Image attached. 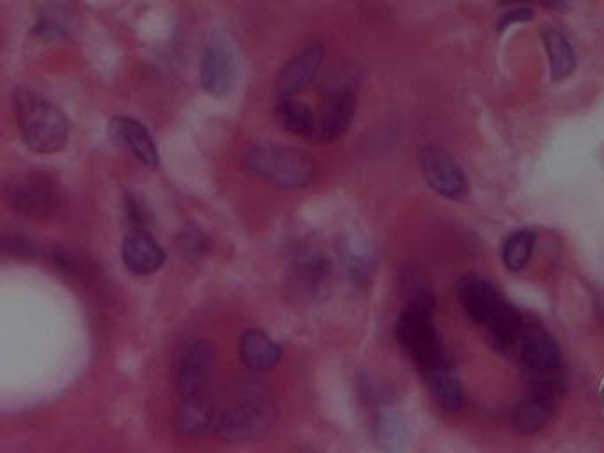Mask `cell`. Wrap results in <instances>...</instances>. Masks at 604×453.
I'll return each instance as SVG.
<instances>
[{
	"mask_svg": "<svg viewBox=\"0 0 604 453\" xmlns=\"http://www.w3.org/2000/svg\"><path fill=\"white\" fill-rule=\"evenodd\" d=\"M52 261H54L55 268L62 271V273H68V275H71L77 269L75 259L68 252L61 250V248H55L54 252H52Z\"/></svg>",
	"mask_w": 604,
	"mask_h": 453,
	"instance_id": "31",
	"label": "cell"
},
{
	"mask_svg": "<svg viewBox=\"0 0 604 453\" xmlns=\"http://www.w3.org/2000/svg\"><path fill=\"white\" fill-rule=\"evenodd\" d=\"M55 15H57V13L41 16V22H39L38 27H36V31H38L43 38H61V34L64 32V24H62L61 18Z\"/></svg>",
	"mask_w": 604,
	"mask_h": 453,
	"instance_id": "29",
	"label": "cell"
},
{
	"mask_svg": "<svg viewBox=\"0 0 604 453\" xmlns=\"http://www.w3.org/2000/svg\"><path fill=\"white\" fill-rule=\"evenodd\" d=\"M15 112L22 140L34 153H57L66 146L70 123L55 103L22 89L15 96Z\"/></svg>",
	"mask_w": 604,
	"mask_h": 453,
	"instance_id": "1",
	"label": "cell"
},
{
	"mask_svg": "<svg viewBox=\"0 0 604 453\" xmlns=\"http://www.w3.org/2000/svg\"><path fill=\"white\" fill-rule=\"evenodd\" d=\"M420 165L429 186L447 199H461L468 192L465 172L456 160L440 147H426L420 154Z\"/></svg>",
	"mask_w": 604,
	"mask_h": 453,
	"instance_id": "7",
	"label": "cell"
},
{
	"mask_svg": "<svg viewBox=\"0 0 604 453\" xmlns=\"http://www.w3.org/2000/svg\"><path fill=\"white\" fill-rule=\"evenodd\" d=\"M238 353L243 365L256 372H266L279 365L282 349L268 333L248 330L241 335Z\"/></svg>",
	"mask_w": 604,
	"mask_h": 453,
	"instance_id": "16",
	"label": "cell"
},
{
	"mask_svg": "<svg viewBox=\"0 0 604 453\" xmlns=\"http://www.w3.org/2000/svg\"><path fill=\"white\" fill-rule=\"evenodd\" d=\"M275 117L287 133H293L296 137L312 139L318 135L319 124L316 123V117L307 105H303L302 101H296L293 98L280 100L279 105L275 108Z\"/></svg>",
	"mask_w": 604,
	"mask_h": 453,
	"instance_id": "19",
	"label": "cell"
},
{
	"mask_svg": "<svg viewBox=\"0 0 604 453\" xmlns=\"http://www.w3.org/2000/svg\"><path fill=\"white\" fill-rule=\"evenodd\" d=\"M551 415V393L535 392V395L523 400L514 415L512 425L518 432L532 434L541 429L550 420Z\"/></svg>",
	"mask_w": 604,
	"mask_h": 453,
	"instance_id": "21",
	"label": "cell"
},
{
	"mask_svg": "<svg viewBox=\"0 0 604 453\" xmlns=\"http://www.w3.org/2000/svg\"><path fill=\"white\" fill-rule=\"evenodd\" d=\"M355 110H357L355 91L349 85H335L323 107L318 126V139L323 142L341 139L355 117Z\"/></svg>",
	"mask_w": 604,
	"mask_h": 453,
	"instance_id": "11",
	"label": "cell"
},
{
	"mask_svg": "<svg viewBox=\"0 0 604 453\" xmlns=\"http://www.w3.org/2000/svg\"><path fill=\"white\" fill-rule=\"evenodd\" d=\"M395 338L424 374L447 363L434 328L433 308L406 305L395 324Z\"/></svg>",
	"mask_w": 604,
	"mask_h": 453,
	"instance_id": "3",
	"label": "cell"
},
{
	"mask_svg": "<svg viewBox=\"0 0 604 453\" xmlns=\"http://www.w3.org/2000/svg\"><path fill=\"white\" fill-rule=\"evenodd\" d=\"M2 248H4V254L9 255L27 257V255L34 254V245H32L31 239L24 238V236H18V234L6 236V238H4V243H2Z\"/></svg>",
	"mask_w": 604,
	"mask_h": 453,
	"instance_id": "28",
	"label": "cell"
},
{
	"mask_svg": "<svg viewBox=\"0 0 604 453\" xmlns=\"http://www.w3.org/2000/svg\"><path fill=\"white\" fill-rule=\"evenodd\" d=\"M109 135L114 144L130 151L149 169H156L160 165V153L155 140L151 137L148 128L139 121H135L132 117H114L109 123Z\"/></svg>",
	"mask_w": 604,
	"mask_h": 453,
	"instance_id": "10",
	"label": "cell"
},
{
	"mask_svg": "<svg viewBox=\"0 0 604 453\" xmlns=\"http://www.w3.org/2000/svg\"><path fill=\"white\" fill-rule=\"evenodd\" d=\"M124 266L133 275L146 277L162 268L165 252L146 229H133L124 236L121 246Z\"/></svg>",
	"mask_w": 604,
	"mask_h": 453,
	"instance_id": "14",
	"label": "cell"
},
{
	"mask_svg": "<svg viewBox=\"0 0 604 453\" xmlns=\"http://www.w3.org/2000/svg\"><path fill=\"white\" fill-rule=\"evenodd\" d=\"M342 259L348 268L349 275L355 282H365L369 277V268H371V257H367L362 246L355 241H348L342 248Z\"/></svg>",
	"mask_w": 604,
	"mask_h": 453,
	"instance_id": "24",
	"label": "cell"
},
{
	"mask_svg": "<svg viewBox=\"0 0 604 453\" xmlns=\"http://www.w3.org/2000/svg\"><path fill=\"white\" fill-rule=\"evenodd\" d=\"M8 197L13 208L39 222L54 215L59 204V192L54 179L41 172L16 176L8 185Z\"/></svg>",
	"mask_w": 604,
	"mask_h": 453,
	"instance_id": "5",
	"label": "cell"
},
{
	"mask_svg": "<svg viewBox=\"0 0 604 453\" xmlns=\"http://www.w3.org/2000/svg\"><path fill=\"white\" fill-rule=\"evenodd\" d=\"M486 326H488L491 344L498 347V349H509V347L514 346L516 342H519V338L525 331V324H523L521 315L507 301L500 305V308L496 310Z\"/></svg>",
	"mask_w": 604,
	"mask_h": 453,
	"instance_id": "20",
	"label": "cell"
},
{
	"mask_svg": "<svg viewBox=\"0 0 604 453\" xmlns=\"http://www.w3.org/2000/svg\"><path fill=\"white\" fill-rule=\"evenodd\" d=\"M323 61H325V48L319 43H314L303 48L300 54L287 62L275 80V93L280 100L295 98L296 94L305 91L310 82H314V78L318 77Z\"/></svg>",
	"mask_w": 604,
	"mask_h": 453,
	"instance_id": "8",
	"label": "cell"
},
{
	"mask_svg": "<svg viewBox=\"0 0 604 453\" xmlns=\"http://www.w3.org/2000/svg\"><path fill=\"white\" fill-rule=\"evenodd\" d=\"M431 384V390H433L434 399L438 400V404L443 409H449V411H457L461 409L465 404V393L461 384L457 381V377L450 372L449 365L445 363L438 369L431 370L429 374H426Z\"/></svg>",
	"mask_w": 604,
	"mask_h": 453,
	"instance_id": "22",
	"label": "cell"
},
{
	"mask_svg": "<svg viewBox=\"0 0 604 453\" xmlns=\"http://www.w3.org/2000/svg\"><path fill=\"white\" fill-rule=\"evenodd\" d=\"M217 407L210 399L208 392L186 395L179 400L178 411H176V429L183 436H201L208 430L217 427Z\"/></svg>",
	"mask_w": 604,
	"mask_h": 453,
	"instance_id": "15",
	"label": "cell"
},
{
	"mask_svg": "<svg viewBox=\"0 0 604 453\" xmlns=\"http://www.w3.org/2000/svg\"><path fill=\"white\" fill-rule=\"evenodd\" d=\"M530 20H534V11L528 8V6H518V8L507 11V13L500 18V22H498V31L505 32L511 25L525 24V22H530Z\"/></svg>",
	"mask_w": 604,
	"mask_h": 453,
	"instance_id": "27",
	"label": "cell"
},
{
	"mask_svg": "<svg viewBox=\"0 0 604 453\" xmlns=\"http://www.w3.org/2000/svg\"><path fill=\"white\" fill-rule=\"evenodd\" d=\"M296 284L309 294L321 291L332 275L330 259L309 246H300L293 255Z\"/></svg>",
	"mask_w": 604,
	"mask_h": 453,
	"instance_id": "17",
	"label": "cell"
},
{
	"mask_svg": "<svg viewBox=\"0 0 604 453\" xmlns=\"http://www.w3.org/2000/svg\"><path fill=\"white\" fill-rule=\"evenodd\" d=\"M179 248L188 257H199L206 250V238L201 231L190 229L179 236Z\"/></svg>",
	"mask_w": 604,
	"mask_h": 453,
	"instance_id": "26",
	"label": "cell"
},
{
	"mask_svg": "<svg viewBox=\"0 0 604 453\" xmlns=\"http://www.w3.org/2000/svg\"><path fill=\"white\" fill-rule=\"evenodd\" d=\"M457 298L468 317L481 324H488L489 319L504 303L495 287L477 275H466L457 282Z\"/></svg>",
	"mask_w": 604,
	"mask_h": 453,
	"instance_id": "13",
	"label": "cell"
},
{
	"mask_svg": "<svg viewBox=\"0 0 604 453\" xmlns=\"http://www.w3.org/2000/svg\"><path fill=\"white\" fill-rule=\"evenodd\" d=\"M277 418V407L263 395H248L236 404L220 411L217 427L218 436L229 441H250L264 436L272 429Z\"/></svg>",
	"mask_w": 604,
	"mask_h": 453,
	"instance_id": "4",
	"label": "cell"
},
{
	"mask_svg": "<svg viewBox=\"0 0 604 453\" xmlns=\"http://www.w3.org/2000/svg\"><path fill=\"white\" fill-rule=\"evenodd\" d=\"M528 4H537L553 11H564L569 8L571 0H500V6H528Z\"/></svg>",
	"mask_w": 604,
	"mask_h": 453,
	"instance_id": "30",
	"label": "cell"
},
{
	"mask_svg": "<svg viewBox=\"0 0 604 453\" xmlns=\"http://www.w3.org/2000/svg\"><path fill=\"white\" fill-rule=\"evenodd\" d=\"M521 360L525 361L528 370L539 379V392L553 395L555 374L560 367V349L548 331L541 328H525L519 338Z\"/></svg>",
	"mask_w": 604,
	"mask_h": 453,
	"instance_id": "6",
	"label": "cell"
},
{
	"mask_svg": "<svg viewBox=\"0 0 604 453\" xmlns=\"http://www.w3.org/2000/svg\"><path fill=\"white\" fill-rule=\"evenodd\" d=\"M236 77V66L231 48L220 39L210 41L201 61V85L206 93L224 98L231 93Z\"/></svg>",
	"mask_w": 604,
	"mask_h": 453,
	"instance_id": "9",
	"label": "cell"
},
{
	"mask_svg": "<svg viewBox=\"0 0 604 453\" xmlns=\"http://www.w3.org/2000/svg\"><path fill=\"white\" fill-rule=\"evenodd\" d=\"M124 213H126V218L132 222L135 229H146L148 231L151 215H149L148 209L144 206V202H140L133 195H126L124 197Z\"/></svg>",
	"mask_w": 604,
	"mask_h": 453,
	"instance_id": "25",
	"label": "cell"
},
{
	"mask_svg": "<svg viewBox=\"0 0 604 453\" xmlns=\"http://www.w3.org/2000/svg\"><path fill=\"white\" fill-rule=\"evenodd\" d=\"M252 176L284 190H302L314 181L316 163L309 154L282 146H257L245 156Z\"/></svg>",
	"mask_w": 604,
	"mask_h": 453,
	"instance_id": "2",
	"label": "cell"
},
{
	"mask_svg": "<svg viewBox=\"0 0 604 453\" xmlns=\"http://www.w3.org/2000/svg\"><path fill=\"white\" fill-rule=\"evenodd\" d=\"M535 234L532 231H519L505 241L504 264L511 271H521L527 266L534 252Z\"/></svg>",
	"mask_w": 604,
	"mask_h": 453,
	"instance_id": "23",
	"label": "cell"
},
{
	"mask_svg": "<svg viewBox=\"0 0 604 453\" xmlns=\"http://www.w3.org/2000/svg\"><path fill=\"white\" fill-rule=\"evenodd\" d=\"M213 360H215V351L208 340H197L186 349L183 360L179 363V397L208 392L206 388L210 381Z\"/></svg>",
	"mask_w": 604,
	"mask_h": 453,
	"instance_id": "12",
	"label": "cell"
},
{
	"mask_svg": "<svg viewBox=\"0 0 604 453\" xmlns=\"http://www.w3.org/2000/svg\"><path fill=\"white\" fill-rule=\"evenodd\" d=\"M544 48L550 59V73L553 82H564L576 70V52L566 32L550 27L543 34Z\"/></svg>",
	"mask_w": 604,
	"mask_h": 453,
	"instance_id": "18",
	"label": "cell"
}]
</instances>
